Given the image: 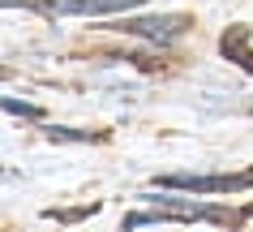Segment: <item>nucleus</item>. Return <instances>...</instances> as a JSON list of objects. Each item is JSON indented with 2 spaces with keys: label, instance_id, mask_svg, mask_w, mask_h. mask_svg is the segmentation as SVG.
I'll return each mask as SVG.
<instances>
[{
  "label": "nucleus",
  "instance_id": "3",
  "mask_svg": "<svg viewBox=\"0 0 253 232\" xmlns=\"http://www.w3.org/2000/svg\"><path fill=\"white\" fill-rule=\"evenodd\" d=\"M142 0H47L52 13H78V17H99V13H120V9H133Z\"/></svg>",
  "mask_w": 253,
  "mask_h": 232
},
{
  "label": "nucleus",
  "instance_id": "4",
  "mask_svg": "<svg viewBox=\"0 0 253 232\" xmlns=\"http://www.w3.org/2000/svg\"><path fill=\"white\" fill-rule=\"evenodd\" d=\"M245 39H249V30H245V26H236L232 35H223V56H227V60L240 56V65L253 69V52H245Z\"/></svg>",
  "mask_w": 253,
  "mask_h": 232
},
{
  "label": "nucleus",
  "instance_id": "2",
  "mask_svg": "<svg viewBox=\"0 0 253 232\" xmlns=\"http://www.w3.org/2000/svg\"><path fill=\"white\" fill-rule=\"evenodd\" d=\"M185 26H189V17H180V13H168V17H120V22H112V30H125V35H146V39H155V43L176 39Z\"/></svg>",
  "mask_w": 253,
  "mask_h": 232
},
{
  "label": "nucleus",
  "instance_id": "1",
  "mask_svg": "<svg viewBox=\"0 0 253 232\" xmlns=\"http://www.w3.org/2000/svg\"><path fill=\"white\" fill-rule=\"evenodd\" d=\"M155 185L159 189H185V193H240V189H253V168L249 172H211V177L180 172V177H159Z\"/></svg>",
  "mask_w": 253,
  "mask_h": 232
}]
</instances>
